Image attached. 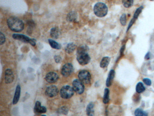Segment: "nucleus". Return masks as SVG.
Wrapping results in <instances>:
<instances>
[{
    "label": "nucleus",
    "instance_id": "f257e3e1",
    "mask_svg": "<svg viewBox=\"0 0 154 116\" xmlns=\"http://www.w3.org/2000/svg\"><path fill=\"white\" fill-rule=\"evenodd\" d=\"M89 48L86 45H82L78 48L77 51V60L81 65L87 64L91 60V57L88 54Z\"/></svg>",
    "mask_w": 154,
    "mask_h": 116
},
{
    "label": "nucleus",
    "instance_id": "f03ea898",
    "mask_svg": "<svg viewBox=\"0 0 154 116\" xmlns=\"http://www.w3.org/2000/svg\"><path fill=\"white\" fill-rule=\"evenodd\" d=\"M7 23L9 28L14 32H20L24 29L23 22L18 18L10 17L7 20Z\"/></svg>",
    "mask_w": 154,
    "mask_h": 116
},
{
    "label": "nucleus",
    "instance_id": "7ed1b4c3",
    "mask_svg": "<svg viewBox=\"0 0 154 116\" xmlns=\"http://www.w3.org/2000/svg\"><path fill=\"white\" fill-rule=\"evenodd\" d=\"M108 11L107 6L102 2H98L95 4L94 7V12L95 15L99 17L106 16Z\"/></svg>",
    "mask_w": 154,
    "mask_h": 116
},
{
    "label": "nucleus",
    "instance_id": "20e7f679",
    "mask_svg": "<svg viewBox=\"0 0 154 116\" xmlns=\"http://www.w3.org/2000/svg\"><path fill=\"white\" fill-rule=\"evenodd\" d=\"M74 91L71 86L69 85L64 86L61 88L60 95L61 98L68 99L71 98L74 94Z\"/></svg>",
    "mask_w": 154,
    "mask_h": 116
},
{
    "label": "nucleus",
    "instance_id": "39448f33",
    "mask_svg": "<svg viewBox=\"0 0 154 116\" xmlns=\"http://www.w3.org/2000/svg\"><path fill=\"white\" fill-rule=\"evenodd\" d=\"M78 76L79 80L84 84H89L91 82V74L87 70H83L80 71Z\"/></svg>",
    "mask_w": 154,
    "mask_h": 116
},
{
    "label": "nucleus",
    "instance_id": "423d86ee",
    "mask_svg": "<svg viewBox=\"0 0 154 116\" xmlns=\"http://www.w3.org/2000/svg\"><path fill=\"white\" fill-rule=\"evenodd\" d=\"M72 88L75 92L78 94H82L85 91V86L83 83L79 79H75L72 82Z\"/></svg>",
    "mask_w": 154,
    "mask_h": 116
},
{
    "label": "nucleus",
    "instance_id": "0eeeda50",
    "mask_svg": "<svg viewBox=\"0 0 154 116\" xmlns=\"http://www.w3.org/2000/svg\"><path fill=\"white\" fill-rule=\"evenodd\" d=\"M13 38L14 39L17 40H20L21 41L24 42V43H30L32 46H34L36 45V43L35 40L28 37L27 36H24V34H13L12 36Z\"/></svg>",
    "mask_w": 154,
    "mask_h": 116
},
{
    "label": "nucleus",
    "instance_id": "6e6552de",
    "mask_svg": "<svg viewBox=\"0 0 154 116\" xmlns=\"http://www.w3.org/2000/svg\"><path fill=\"white\" fill-rule=\"evenodd\" d=\"M74 71V67L72 64L67 63L64 64L61 69V74L65 77L70 76Z\"/></svg>",
    "mask_w": 154,
    "mask_h": 116
},
{
    "label": "nucleus",
    "instance_id": "1a4fd4ad",
    "mask_svg": "<svg viewBox=\"0 0 154 116\" xmlns=\"http://www.w3.org/2000/svg\"><path fill=\"white\" fill-rule=\"evenodd\" d=\"M45 95L49 98H54L58 93V89L55 85H50L47 87L45 90Z\"/></svg>",
    "mask_w": 154,
    "mask_h": 116
},
{
    "label": "nucleus",
    "instance_id": "9d476101",
    "mask_svg": "<svg viewBox=\"0 0 154 116\" xmlns=\"http://www.w3.org/2000/svg\"><path fill=\"white\" fill-rule=\"evenodd\" d=\"M58 75L55 72H50L48 73L45 76V80L47 83L52 84L57 82L58 79Z\"/></svg>",
    "mask_w": 154,
    "mask_h": 116
},
{
    "label": "nucleus",
    "instance_id": "9b49d317",
    "mask_svg": "<svg viewBox=\"0 0 154 116\" xmlns=\"http://www.w3.org/2000/svg\"><path fill=\"white\" fill-rule=\"evenodd\" d=\"M14 73L10 68L7 69L5 73V81L6 84H10L14 81Z\"/></svg>",
    "mask_w": 154,
    "mask_h": 116
},
{
    "label": "nucleus",
    "instance_id": "f8f14e48",
    "mask_svg": "<svg viewBox=\"0 0 154 116\" xmlns=\"http://www.w3.org/2000/svg\"><path fill=\"white\" fill-rule=\"evenodd\" d=\"M47 112V108L44 106H42L40 101L35 102L34 107V112L35 113H44Z\"/></svg>",
    "mask_w": 154,
    "mask_h": 116
},
{
    "label": "nucleus",
    "instance_id": "ddd939ff",
    "mask_svg": "<svg viewBox=\"0 0 154 116\" xmlns=\"http://www.w3.org/2000/svg\"><path fill=\"white\" fill-rule=\"evenodd\" d=\"M20 93H21V87L20 85H17L16 88V91L13 99V105H16L18 103L19 101L20 100Z\"/></svg>",
    "mask_w": 154,
    "mask_h": 116
},
{
    "label": "nucleus",
    "instance_id": "4468645a",
    "mask_svg": "<svg viewBox=\"0 0 154 116\" xmlns=\"http://www.w3.org/2000/svg\"><path fill=\"white\" fill-rule=\"evenodd\" d=\"M115 71L113 69H112L110 71L109 73V75L106 82V85L108 87H110L112 84L113 79L114 78Z\"/></svg>",
    "mask_w": 154,
    "mask_h": 116
},
{
    "label": "nucleus",
    "instance_id": "2eb2a0df",
    "mask_svg": "<svg viewBox=\"0 0 154 116\" xmlns=\"http://www.w3.org/2000/svg\"><path fill=\"white\" fill-rule=\"evenodd\" d=\"M94 104L93 102H90L86 107V112L87 116H94Z\"/></svg>",
    "mask_w": 154,
    "mask_h": 116
},
{
    "label": "nucleus",
    "instance_id": "dca6fc26",
    "mask_svg": "<svg viewBox=\"0 0 154 116\" xmlns=\"http://www.w3.org/2000/svg\"><path fill=\"white\" fill-rule=\"evenodd\" d=\"M60 34V31L58 28L57 27H54L52 28L50 30V36H51L52 38L54 39H57L59 37Z\"/></svg>",
    "mask_w": 154,
    "mask_h": 116
},
{
    "label": "nucleus",
    "instance_id": "f3484780",
    "mask_svg": "<svg viewBox=\"0 0 154 116\" xmlns=\"http://www.w3.org/2000/svg\"><path fill=\"white\" fill-rule=\"evenodd\" d=\"M110 61V58L109 57H105L102 59L100 63V66L102 68H105L108 66Z\"/></svg>",
    "mask_w": 154,
    "mask_h": 116
},
{
    "label": "nucleus",
    "instance_id": "a211bd4d",
    "mask_svg": "<svg viewBox=\"0 0 154 116\" xmlns=\"http://www.w3.org/2000/svg\"><path fill=\"white\" fill-rule=\"evenodd\" d=\"M76 45L73 43H69L67 44V45L66 46L65 51L67 53V54H71L73 53L74 50H75Z\"/></svg>",
    "mask_w": 154,
    "mask_h": 116
},
{
    "label": "nucleus",
    "instance_id": "6ab92c4d",
    "mask_svg": "<svg viewBox=\"0 0 154 116\" xmlns=\"http://www.w3.org/2000/svg\"><path fill=\"white\" fill-rule=\"evenodd\" d=\"M77 14L75 12H71L67 15V20L70 22H73L75 21L77 19Z\"/></svg>",
    "mask_w": 154,
    "mask_h": 116
},
{
    "label": "nucleus",
    "instance_id": "aec40b11",
    "mask_svg": "<svg viewBox=\"0 0 154 116\" xmlns=\"http://www.w3.org/2000/svg\"><path fill=\"white\" fill-rule=\"evenodd\" d=\"M103 101L105 104H107L109 103V88H106L105 89Z\"/></svg>",
    "mask_w": 154,
    "mask_h": 116
},
{
    "label": "nucleus",
    "instance_id": "412c9836",
    "mask_svg": "<svg viewBox=\"0 0 154 116\" xmlns=\"http://www.w3.org/2000/svg\"><path fill=\"white\" fill-rule=\"evenodd\" d=\"M136 92L138 94H140V93H142V92H144L146 89H145V87L144 86V85L142 84V83L139 82L136 85Z\"/></svg>",
    "mask_w": 154,
    "mask_h": 116
},
{
    "label": "nucleus",
    "instance_id": "4be33fe9",
    "mask_svg": "<svg viewBox=\"0 0 154 116\" xmlns=\"http://www.w3.org/2000/svg\"><path fill=\"white\" fill-rule=\"evenodd\" d=\"M48 42H49L50 46L54 49H57V50H59L61 48V45L54 40L49 39Z\"/></svg>",
    "mask_w": 154,
    "mask_h": 116
},
{
    "label": "nucleus",
    "instance_id": "5701e85b",
    "mask_svg": "<svg viewBox=\"0 0 154 116\" xmlns=\"http://www.w3.org/2000/svg\"><path fill=\"white\" fill-rule=\"evenodd\" d=\"M135 116H147L148 114L140 108H137L135 111Z\"/></svg>",
    "mask_w": 154,
    "mask_h": 116
},
{
    "label": "nucleus",
    "instance_id": "b1692460",
    "mask_svg": "<svg viewBox=\"0 0 154 116\" xmlns=\"http://www.w3.org/2000/svg\"><path fill=\"white\" fill-rule=\"evenodd\" d=\"M123 5L126 8H129L133 4V0H122Z\"/></svg>",
    "mask_w": 154,
    "mask_h": 116
},
{
    "label": "nucleus",
    "instance_id": "393cba45",
    "mask_svg": "<svg viewBox=\"0 0 154 116\" xmlns=\"http://www.w3.org/2000/svg\"><path fill=\"white\" fill-rule=\"evenodd\" d=\"M57 113L63 115H67L68 113V109L66 107H61L57 110Z\"/></svg>",
    "mask_w": 154,
    "mask_h": 116
},
{
    "label": "nucleus",
    "instance_id": "a878e982",
    "mask_svg": "<svg viewBox=\"0 0 154 116\" xmlns=\"http://www.w3.org/2000/svg\"><path fill=\"white\" fill-rule=\"evenodd\" d=\"M143 9V6H141L136 9V11H135L134 14L133 18L132 19L133 20H134L135 21H136V19L138 17L139 15L140 14V13L142 11Z\"/></svg>",
    "mask_w": 154,
    "mask_h": 116
},
{
    "label": "nucleus",
    "instance_id": "bb28decb",
    "mask_svg": "<svg viewBox=\"0 0 154 116\" xmlns=\"http://www.w3.org/2000/svg\"><path fill=\"white\" fill-rule=\"evenodd\" d=\"M121 24L123 25V26H124L126 23V14H123L122 16H121L120 19Z\"/></svg>",
    "mask_w": 154,
    "mask_h": 116
},
{
    "label": "nucleus",
    "instance_id": "cd10ccee",
    "mask_svg": "<svg viewBox=\"0 0 154 116\" xmlns=\"http://www.w3.org/2000/svg\"><path fill=\"white\" fill-rule=\"evenodd\" d=\"M143 81L144 83V84H145L147 85H148V86H150L151 85V81L149 78H143Z\"/></svg>",
    "mask_w": 154,
    "mask_h": 116
},
{
    "label": "nucleus",
    "instance_id": "c85d7f7f",
    "mask_svg": "<svg viewBox=\"0 0 154 116\" xmlns=\"http://www.w3.org/2000/svg\"><path fill=\"white\" fill-rule=\"evenodd\" d=\"M0 40H1V44L2 45L5 42V37L4 36V34H2V33H1L0 34Z\"/></svg>",
    "mask_w": 154,
    "mask_h": 116
},
{
    "label": "nucleus",
    "instance_id": "c756f323",
    "mask_svg": "<svg viewBox=\"0 0 154 116\" xmlns=\"http://www.w3.org/2000/svg\"><path fill=\"white\" fill-rule=\"evenodd\" d=\"M54 59L57 63H59L61 60V58L59 55H55L54 57Z\"/></svg>",
    "mask_w": 154,
    "mask_h": 116
},
{
    "label": "nucleus",
    "instance_id": "7c9ffc66",
    "mask_svg": "<svg viewBox=\"0 0 154 116\" xmlns=\"http://www.w3.org/2000/svg\"><path fill=\"white\" fill-rule=\"evenodd\" d=\"M150 53L148 52V53L146 55V56H145V59L146 60H148L150 58Z\"/></svg>",
    "mask_w": 154,
    "mask_h": 116
},
{
    "label": "nucleus",
    "instance_id": "2f4dec72",
    "mask_svg": "<svg viewBox=\"0 0 154 116\" xmlns=\"http://www.w3.org/2000/svg\"><path fill=\"white\" fill-rule=\"evenodd\" d=\"M124 49L125 45H123V46H122V47H121V49L120 50L121 54H123V52H124Z\"/></svg>",
    "mask_w": 154,
    "mask_h": 116
},
{
    "label": "nucleus",
    "instance_id": "473e14b6",
    "mask_svg": "<svg viewBox=\"0 0 154 116\" xmlns=\"http://www.w3.org/2000/svg\"><path fill=\"white\" fill-rule=\"evenodd\" d=\"M41 116H46V115H42Z\"/></svg>",
    "mask_w": 154,
    "mask_h": 116
},
{
    "label": "nucleus",
    "instance_id": "72a5a7b5",
    "mask_svg": "<svg viewBox=\"0 0 154 116\" xmlns=\"http://www.w3.org/2000/svg\"><path fill=\"white\" fill-rule=\"evenodd\" d=\"M150 1H154V0H150Z\"/></svg>",
    "mask_w": 154,
    "mask_h": 116
}]
</instances>
